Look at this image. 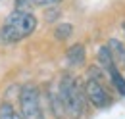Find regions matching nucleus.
<instances>
[{
  "label": "nucleus",
  "mask_w": 125,
  "mask_h": 119,
  "mask_svg": "<svg viewBox=\"0 0 125 119\" xmlns=\"http://www.w3.org/2000/svg\"><path fill=\"white\" fill-rule=\"evenodd\" d=\"M19 113L23 119H46L42 108V92L35 83H25L17 92Z\"/></svg>",
  "instance_id": "3"
},
{
  "label": "nucleus",
  "mask_w": 125,
  "mask_h": 119,
  "mask_svg": "<svg viewBox=\"0 0 125 119\" xmlns=\"http://www.w3.org/2000/svg\"><path fill=\"white\" fill-rule=\"evenodd\" d=\"M65 60H67V63L71 67H81L85 63V60H87V48H85V44L83 42L71 44L67 48V52H65Z\"/></svg>",
  "instance_id": "6"
},
{
  "label": "nucleus",
  "mask_w": 125,
  "mask_h": 119,
  "mask_svg": "<svg viewBox=\"0 0 125 119\" xmlns=\"http://www.w3.org/2000/svg\"><path fill=\"white\" fill-rule=\"evenodd\" d=\"M56 85H58V92L62 96V102L65 106L67 117H71V119L83 117L85 109H87V104H89L87 92H85V83L65 71V73H62L60 81Z\"/></svg>",
  "instance_id": "2"
},
{
  "label": "nucleus",
  "mask_w": 125,
  "mask_h": 119,
  "mask_svg": "<svg viewBox=\"0 0 125 119\" xmlns=\"http://www.w3.org/2000/svg\"><path fill=\"white\" fill-rule=\"evenodd\" d=\"M108 77H110L112 87L117 90V94H119V96H125V77L121 75V71H119L117 65H114L112 69H108Z\"/></svg>",
  "instance_id": "9"
},
{
  "label": "nucleus",
  "mask_w": 125,
  "mask_h": 119,
  "mask_svg": "<svg viewBox=\"0 0 125 119\" xmlns=\"http://www.w3.org/2000/svg\"><path fill=\"white\" fill-rule=\"evenodd\" d=\"M85 92H87L89 104L98 108V109L108 108L112 104V100H114L112 94H110V90H108V87H106V83L91 79V77H87V81H85Z\"/></svg>",
  "instance_id": "4"
},
{
  "label": "nucleus",
  "mask_w": 125,
  "mask_h": 119,
  "mask_svg": "<svg viewBox=\"0 0 125 119\" xmlns=\"http://www.w3.org/2000/svg\"><path fill=\"white\" fill-rule=\"evenodd\" d=\"M71 33H73V25L71 23H67V21H62V23H58L56 27H54V39L58 40V42H63V40H67L69 37H71Z\"/></svg>",
  "instance_id": "12"
},
{
  "label": "nucleus",
  "mask_w": 125,
  "mask_h": 119,
  "mask_svg": "<svg viewBox=\"0 0 125 119\" xmlns=\"http://www.w3.org/2000/svg\"><path fill=\"white\" fill-rule=\"evenodd\" d=\"M62 0H16L14 2V10H27L31 12V8H48V6H56Z\"/></svg>",
  "instance_id": "7"
},
{
  "label": "nucleus",
  "mask_w": 125,
  "mask_h": 119,
  "mask_svg": "<svg viewBox=\"0 0 125 119\" xmlns=\"http://www.w3.org/2000/svg\"><path fill=\"white\" fill-rule=\"evenodd\" d=\"M106 44H108L110 52H112V56H114L115 61H123V60H125V44L119 40V39L114 37V39H110Z\"/></svg>",
  "instance_id": "11"
},
{
  "label": "nucleus",
  "mask_w": 125,
  "mask_h": 119,
  "mask_svg": "<svg viewBox=\"0 0 125 119\" xmlns=\"http://www.w3.org/2000/svg\"><path fill=\"white\" fill-rule=\"evenodd\" d=\"M121 29H123V33H125V21H123V25H121Z\"/></svg>",
  "instance_id": "13"
},
{
  "label": "nucleus",
  "mask_w": 125,
  "mask_h": 119,
  "mask_svg": "<svg viewBox=\"0 0 125 119\" xmlns=\"http://www.w3.org/2000/svg\"><path fill=\"white\" fill-rule=\"evenodd\" d=\"M44 96H46V102H48L52 117L54 119H67V111H65V106L62 102V96L58 92V85L48 83L46 89H44Z\"/></svg>",
  "instance_id": "5"
},
{
  "label": "nucleus",
  "mask_w": 125,
  "mask_h": 119,
  "mask_svg": "<svg viewBox=\"0 0 125 119\" xmlns=\"http://www.w3.org/2000/svg\"><path fill=\"white\" fill-rule=\"evenodd\" d=\"M123 65H125V60H123Z\"/></svg>",
  "instance_id": "14"
},
{
  "label": "nucleus",
  "mask_w": 125,
  "mask_h": 119,
  "mask_svg": "<svg viewBox=\"0 0 125 119\" xmlns=\"http://www.w3.org/2000/svg\"><path fill=\"white\" fill-rule=\"evenodd\" d=\"M0 119H23V115L19 113V109H16V106L8 100L0 102Z\"/></svg>",
  "instance_id": "10"
},
{
  "label": "nucleus",
  "mask_w": 125,
  "mask_h": 119,
  "mask_svg": "<svg viewBox=\"0 0 125 119\" xmlns=\"http://www.w3.org/2000/svg\"><path fill=\"white\" fill-rule=\"evenodd\" d=\"M96 60H98V65L106 69V73H108V69H112L114 65H117V61L114 60V56H112V52H110V48H108V44L98 46V52H96Z\"/></svg>",
  "instance_id": "8"
},
{
  "label": "nucleus",
  "mask_w": 125,
  "mask_h": 119,
  "mask_svg": "<svg viewBox=\"0 0 125 119\" xmlns=\"http://www.w3.org/2000/svg\"><path fill=\"white\" fill-rule=\"evenodd\" d=\"M37 25H39V19L33 12L14 10L0 23V42H4V44L21 42L35 33Z\"/></svg>",
  "instance_id": "1"
}]
</instances>
